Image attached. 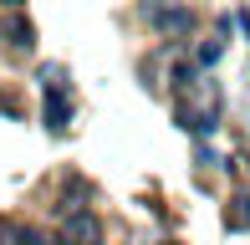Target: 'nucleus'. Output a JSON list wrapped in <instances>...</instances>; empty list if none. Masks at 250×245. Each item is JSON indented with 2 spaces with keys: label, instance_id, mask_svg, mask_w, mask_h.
I'll return each mask as SVG.
<instances>
[{
  "label": "nucleus",
  "instance_id": "nucleus-1",
  "mask_svg": "<svg viewBox=\"0 0 250 245\" xmlns=\"http://www.w3.org/2000/svg\"><path fill=\"white\" fill-rule=\"evenodd\" d=\"M41 87H46V128L66 133V122H72V97H66V87H62V72L46 66V72H41Z\"/></svg>",
  "mask_w": 250,
  "mask_h": 245
},
{
  "label": "nucleus",
  "instance_id": "nucleus-2",
  "mask_svg": "<svg viewBox=\"0 0 250 245\" xmlns=\"http://www.w3.org/2000/svg\"><path fill=\"white\" fill-rule=\"evenodd\" d=\"M148 20L158 31H164V36H189V31H194V10H184V5H148Z\"/></svg>",
  "mask_w": 250,
  "mask_h": 245
},
{
  "label": "nucleus",
  "instance_id": "nucleus-3",
  "mask_svg": "<svg viewBox=\"0 0 250 245\" xmlns=\"http://www.w3.org/2000/svg\"><path fill=\"white\" fill-rule=\"evenodd\" d=\"M62 245H97V220L87 209H72L66 215V230H62Z\"/></svg>",
  "mask_w": 250,
  "mask_h": 245
},
{
  "label": "nucleus",
  "instance_id": "nucleus-4",
  "mask_svg": "<svg viewBox=\"0 0 250 245\" xmlns=\"http://www.w3.org/2000/svg\"><path fill=\"white\" fill-rule=\"evenodd\" d=\"M31 36H36V31H31V20H21V16H10L5 26H0V41L16 46V51H31Z\"/></svg>",
  "mask_w": 250,
  "mask_h": 245
},
{
  "label": "nucleus",
  "instance_id": "nucleus-5",
  "mask_svg": "<svg viewBox=\"0 0 250 245\" xmlns=\"http://www.w3.org/2000/svg\"><path fill=\"white\" fill-rule=\"evenodd\" d=\"M250 225V194H235V209H230V230H245Z\"/></svg>",
  "mask_w": 250,
  "mask_h": 245
},
{
  "label": "nucleus",
  "instance_id": "nucleus-6",
  "mask_svg": "<svg viewBox=\"0 0 250 245\" xmlns=\"http://www.w3.org/2000/svg\"><path fill=\"white\" fill-rule=\"evenodd\" d=\"M5 230H10V240H16V245H46V235L31 230V225H5Z\"/></svg>",
  "mask_w": 250,
  "mask_h": 245
},
{
  "label": "nucleus",
  "instance_id": "nucleus-7",
  "mask_svg": "<svg viewBox=\"0 0 250 245\" xmlns=\"http://www.w3.org/2000/svg\"><path fill=\"white\" fill-rule=\"evenodd\" d=\"M0 5H16V0H0Z\"/></svg>",
  "mask_w": 250,
  "mask_h": 245
},
{
  "label": "nucleus",
  "instance_id": "nucleus-8",
  "mask_svg": "<svg viewBox=\"0 0 250 245\" xmlns=\"http://www.w3.org/2000/svg\"><path fill=\"white\" fill-rule=\"evenodd\" d=\"M164 245H174V240H164Z\"/></svg>",
  "mask_w": 250,
  "mask_h": 245
}]
</instances>
